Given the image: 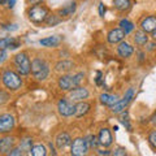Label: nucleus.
<instances>
[{
    "label": "nucleus",
    "mask_w": 156,
    "mask_h": 156,
    "mask_svg": "<svg viewBox=\"0 0 156 156\" xmlns=\"http://www.w3.org/2000/svg\"><path fill=\"white\" fill-rule=\"evenodd\" d=\"M7 156H22V150L21 148H13L7 154Z\"/></svg>",
    "instance_id": "obj_34"
},
{
    "label": "nucleus",
    "mask_w": 156,
    "mask_h": 156,
    "mask_svg": "<svg viewBox=\"0 0 156 156\" xmlns=\"http://www.w3.org/2000/svg\"><path fill=\"white\" fill-rule=\"evenodd\" d=\"M17 0H8V7L9 8H13L14 7V4H16Z\"/></svg>",
    "instance_id": "obj_40"
},
{
    "label": "nucleus",
    "mask_w": 156,
    "mask_h": 156,
    "mask_svg": "<svg viewBox=\"0 0 156 156\" xmlns=\"http://www.w3.org/2000/svg\"><path fill=\"white\" fill-rule=\"evenodd\" d=\"M29 154L30 156H47V148L43 144H35L29 151Z\"/></svg>",
    "instance_id": "obj_21"
},
{
    "label": "nucleus",
    "mask_w": 156,
    "mask_h": 156,
    "mask_svg": "<svg viewBox=\"0 0 156 156\" xmlns=\"http://www.w3.org/2000/svg\"><path fill=\"white\" fill-rule=\"evenodd\" d=\"M14 144H16V139L13 136H3V138H0V154L7 155L9 151L13 150Z\"/></svg>",
    "instance_id": "obj_10"
},
{
    "label": "nucleus",
    "mask_w": 156,
    "mask_h": 156,
    "mask_svg": "<svg viewBox=\"0 0 156 156\" xmlns=\"http://www.w3.org/2000/svg\"><path fill=\"white\" fill-rule=\"evenodd\" d=\"M98 139H99V143L104 147H109L112 144V135H111V131L107 129V128H103L100 129L99 131V135H98Z\"/></svg>",
    "instance_id": "obj_12"
},
{
    "label": "nucleus",
    "mask_w": 156,
    "mask_h": 156,
    "mask_svg": "<svg viewBox=\"0 0 156 156\" xmlns=\"http://www.w3.org/2000/svg\"><path fill=\"white\" fill-rule=\"evenodd\" d=\"M152 39H154V42H156V30L152 31Z\"/></svg>",
    "instance_id": "obj_42"
},
{
    "label": "nucleus",
    "mask_w": 156,
    "mask_h": 156,
    "mask_svg": "<svg viewBox=\"0 0 156 156\" xmlns=\"http://www.w3.org/2000/svg\"><path fill=\"white\" fill-rule=\"evenodd\" d=\"M31 73L38 81H44L50 73V66L43 58H34L31 61Z\"/></svg>",
    "instance_id": "obj_2"
},
{
    "label": "nucleus",
    "mask_w": 156,
    "mask_h": 156,
    "mask_svg": "<svg viewBox=\"0 0 156 156\" xmlns=\"http://www.w3.org/2000/svg\"><path fill=\"white\" fill-rule=\"evenodd\" d=\"M105 11H107V8L103 3H100L99 4V14H100V17H104V14H105Z\"/></svg>",
    "instance_id": "obj_37"
},
{
    "label": "nucleus",
    "mask_w": 156,
    "mask_h": 156,
    "mask_svg": "<svg viewBox=\"0 0 156 156\" xmlns=\"http://www.w3.org/2000/svg\"><path fill=\"white\" fill-rule=\"evenodd\" d=\"M43 0H29V3L31 4V5H38V4H41Z\"/></svg>",
    "instance_id": "obj_39"
},
{
    "label": "nucleus",
    "mask_w": 156,
    "mask_h": 156,
    "mask_svg": "<svg viewBox=\"0 0 156 156\" xmlns=\"http://www.w3.org/2000/svg\"><path fill=\"white\" fill-rule=\"evenodd\" d=\"M119 26H120L121 30L125 33V35H128L129 33H131V31L134 30V23L131 22V21H129V20H126V18L121 20L120 23H119Z\"/></svg>",
    "instance_id": "obj_24"
},
{
    "label": "nucleus",
    "mask_w": 156,
    "mask_h": 156,
    "mask_svg": "<svg viewBox=\"0 0 156 156\" xmlns=\"http://www.w3.org/2000/svg\"><path fill=\"white\" fill-rule=\"evenodd\" d=\"M129 104V101L128 100H125L124 98L121 100H119L117 103H115L111 107V111L113 112V113H121V112H124L126 109V107H128Z\"/></svg>",
    "instance_id": "obj_22"
},
{
    "label": "nucleus",
    "mask_w": 156,
    "mask_h": 156,
    "mask_svg": "<svg viewBox=\"0 0 156 156\" xmlns=\"http://www.w3.org/2000/svg\"><path fill=\"white\" fill-rule=\"evenodd\" d=\"M57 111H58V113H60L61 116L69 117L72 115H74L76 105L73 104L72 100L62 98V99H60V100H58V103H57Z\"/></svg>",
    "instance_id": "obj_7"
},
{
    "label": "nucleus",
    "mask_w": 156,
    "mask_h": 156,
    "mask_svg": "<svg viewBox=\"0 0 156 156\" xmlns=\"http://www.w3.org/2000/svg\"><path fill=\"white\" fill-rule=\"evenodd\" d=\"M5 2H7V0H0V4H4Z\"/></svg>",
    "instance_id": "obj_43"
},
{
    "label": "nucleus",
    "mask_w": 156,
    "mask_h": 156,
    "mask_svg": "<svg viewBox=\"0 0 156 156\" xmlns=\"http://www.w3.org/2000/svg\"><path fill=\"white\" fill-rule=\"evenodd\" d=\"M18 47H20V42L12 37H5V38L0 39V50H7V48L16 50Z\"/></svg>",
    "instance_id": "obj_13"
},
{
    "label": "nucleus",
    "mask_w": 156,
    "mask_h": 156,
    "mask_svg": "<svg viewBox=\"0 0 156 156\" xmlns=\"http://www.w3.org/2000/svg\"><path fill=\"white\" fill-rule=\"evenodd\" d=\"M83 78H85L83 73H77L74 76L64 74L58 78V87L64 91H72L73 89H76V87L81 85Z\"/></svg>",
    "instance_id": "obj_1"
},
{
    "label": "nucleus",
    "mask_w": 156,
    "mask_h": 156,
    "mask_svg": "<svg viewBox=\"0 0 156 156\" xmlns=\"http://www.w3.org/2000/svg\"><path fill=\"white\" fill-rule=\"evenodd\" d=\"M61 37L58 35H52V37H47L44 39H41L39 43L43 46V47H57L58 44L61 43Z\"/></svg>",
    "instance_id": "obj_16"
},
{
    "label": "nucleus",
    "mask_w": 156,
    "mask_h": 156,
    "mask_svg": "<svg viewBox=\"0 0 156 156\" xmlns=\"http://www.w3.org/2000/svg\"><path fill=\"white\" fill-rule=\"evenodd\" d=\"M31 143H33L31 139H25L21 143V147H20V148H21L22 151H30L31 150Z\"/></svg>",
    "instance_id": "obj_30"
},
{
    "label": "nucleus",
    "mask_w": 156,
    "mask_h": 156,
    "mask_svg": "<svg viewBox=\"0 0 156 156\" xmlns=\"http://www.w3.org/2000/svg\"><path fill=\"white\" fill-rule=\"evenodd\" d=\"M147 44V51H152V50H155V47H156V42H151V43H146Z\"/></svg>",
    "instance_id": "obj_38"
},
{
    "label": "nucleus",
    "mask_w": 156,
    "mask_h": 156,
    "mask_svg": "<svg viewBox=\"0 0 156 156\" xmlns=\"http://www.w3.org/2000/svg\"><path fill=\"white\" fill-rule=\"evenodd\" d=\"M72 143V138L68 133H60L56 136V146L57 148H65L66 146H69Z\"/></svg>",
    "instance_id": "obj_17"
},
{
    "label": "nucleus",
    "mask_w": 156,
    "mask_h": 156,
    "mask_svg": "<svg viewBox=\"0 0 156 156\" xmlns=\"http://www.w3.org/2000/svg\"><path fill=\"white\" fill-rule=\"evenodd\" d=\"M151 122H152V124L156 126V115H155V116H152V119H151Z\"/></svg>",
    "instance_id": "obj_41"
},
{
    "label": "nucleus",
    "mask_w": 156,
    "mask_h": 156,
    "mask_svg": "<svg viewBox=\"0 0 156 156\" xmlns=\"http://www.w3.org/2000/svg\"><path fill=\"white\" fill-rule=\"evenodd\" d=\"M9 99V96L7 92H4L3 90H0V104H4V103H7Z\"/></svg>",
    "instance_id": "obj_35"
},
{
    "label": "nucleus",
    "mask_w": 156,
    "mask_h": 156,
    "mask_svg": "<svg viewBox=\"0 0 156 156\" xmlns=\"http://www.w3.org/2000/svg\"><path fill=\"white\" fill-rule=\"evenodd\" d=\"M89 151V144L86 142V138H76L72 143V156H85Z\"/></svg>",
    "instance_id": "obj_6"
},
{
    "label": "nucleus",
    "mask_w": 156,
    "mask_h": 156,
    "mask_svg": "<svg viewBox=\"0 0 156 156\" xmlns=\"http://www.w3.org/2000/svg\"><path fill=\"white\" fill-rule=\"evenodd\" d=\"M7 55H8V53H7L5 50H0V64L7 60Z\"/></svg>",
    "instance_id": "obj_36"
},
{
    "label": "nucleus",
    "mask_w": 156,
    "mask_h": 156,
    "mask_svg": "<svg viewBox=\"0 0 156 156\" xmlns=\"http://www.w3.org/2000/svg\"><path fill=\"white\" fill-rule=\"evenodd\" d=\"M148 140H150V143L156 148V130H154V131H151V133H150Z\"/></svg>",
    "instance_id": "obj_33"
},
{
    "label": "nucleus",
    "mask_w": 156,
    "mask_h": 156,
    "mask_svg": "<svg viewBox=\"0 0 156 156\" xmlns=\"http://www.w3.org/2000/svg\"><path fill=\"white\" fill-rule=\"evenodd\" d=\"M133 52H134V48L131 47L129 43L120 42L119 47H117V53H119L121 57H130L131 55H133Z\"/></svg>",
    "instance_id": "obj_15"
},
{
    "label": "nucleus",
    "mask_w": 156,
    "mask_h": 156,
    "mask_svg": "<svg viewBox=\"0 0 156 156\" xmlns=\"http://www.w3.org/2000/svg\"><path fill=\"white\" fill-rule=\"evenodd\" d=\"M14 124H16V120H14L13 115L11 113L2 115L0 116V133H3V134L9 133L14 128Z\"/></svg>",
    "instance_id": "obj_8"
},
{
    "label": "nucleus",
    "mask_w": 156,
    "mask_h": 156,
    "mask_svg": "<svg viewBox=\"0 0 156 156\" xmlns=\"http://www.w3.org/2000/svg\"><path fill=\"white\" fill-rule=\"evenodd\" d=\"M86 142H87V144H89V147L91 146V147H98L100 143H99V139H98V136H95V135H90V136H87L86 138Z\"/></svg>",
    "instance_id": "obj_29"
},
{
    "label": "nucleus",
    "mask_w": 156,
    "mask_h": 156,
    "mask_svg": "<svg viewBox=\"0 0 156 156\" xmlns=\"http://www.w3.org/2000/svg\"><path fill=\"white\" fill-rule=\"evenodd\" d=\"M73 66H74V64H73L70 60H62V61L57 62L56 66H55V69L57 72H69Z\"/></svg>",
    "instance_id": "obj_25"
},
{
    "label": "nucleus",
    "mask_w": 156,
    "mask_h": 156,
    "mask_svg": "<svg viewBox=\"0 0 156 156\" xmlns=\"http://www.w3.org/2000/svg\"><path fill=\"white\" fill-rule=\"evenodd\" d=\"M2 78H3V83L5 85V87L12 91L18 90L22 85V80L20 78L17 73L13 70H4L2 74Z\"/></svg>",
    "instance_id": "obj_3"
},
{
    "label": "nucleus",
    "mask_w": 156,
    "mask_h": 156,
    "mask_svg": "<svg viewBox=\"0 0 156 156\" xmlns=\"http://www.w3.org/2000/svg\"><path fill=\"white\" fill-rule=\"evenodd\" d=\"M133 96H134V90H133V89H128V91H126L125 95H124V99L128 100L129 103H130L131 99H133Z\"/></svg>",
    "instance_id": "obj_32"
},
{
    "label": "nucleus",
    "mask_w": 156,
    "mask_h": 156,
    "mask_svg": "<svg viewBox=\"0 0 156 156\" xmlns=\"http://www.w3.org/2000/svg\"><path fill=\"white\" fill-rule=\"evenodd\" d=\"M44 22L47 23L48 26H55V25H57V23L60 22V17L56 16V14H48Z\"/></svg>",
    "instance_id": "obj_28"
},
{
    "label": "nucleus",
    "mask_w": 156,
    "mask_h": 156,
    "mask_svg": "<svg viewBox=\"0 0 156 156\" xmlns=\"http://www.w3.org/2000/svg\"><path fill=\"white\" fill-rule=\"evenodd\" d=\"M99 99H100V101H101V104L108 105V107H112L115 103H117V101H119V99H117L116 95H111V94H107V92H103V94L100 95Z\"/></svg>",
    "instance_id": "obj_18"
},
{
    "label": "nucleus",
    "mask_w": 156,
    "mask_h": 156,
    "mask_svg": "<svg viewBox=\"0 0 156 156\" xmlns=\"http://www.w3.org/2000/svg\"><path fill=\"white\" fill-rule=\"evenodd\" d=\"M112 156H126V150L124 147H117L113 150Z\"/></svg>",
    "instance_id": "obj_31"
},
{
    "label": "nucleus",
    "mask_w": 156,
    "mask_h": 156,
    "mask_svg": "<svg viewBox=\"0 0 156 156\" xmlns=\"http://www.w3.org/2000/svg\"><path fill=\"white\" fill-rule=\"evenodd\" d=\"M14 64H16L17 70L21 76H27L29 73L31 72L30 58L27 57L25 52H21V53H18V55H16V57H14Z\"/></svg>",
    "instance_id": "obj_5"
},
{
    "label": "nucleus",
    "mask_w": 156,
    "mask_h": 156,
    "mask_svg": "<svg viewBox=\"0 0 156 156\" xmlns=\"http://www.w3.org/2000/svg\"><path fill=\"white\" fill-rule=\"evenodd\" d=\"M120 122L129 131L131 130V125H130V120H129V113L126 111L121 112V115H120Z\"/></svg>",
    "instance_id": "obj_27"
},
{
    "label": "nucleus",
    "mask_w": 156,
    "mask_h": 156,
    "mask_svg": "<svg viewBox=\"0 0 156 156\" xmlns=\"http://www.w3.org/2000/svg\"><path fill=\"white\" fill-rule=\"evenodd\" d=\"M124 38H125V33L121 30L120 27H119V29H112V30L108 33V35H107V39H108V42L112 43V44L122 42Z\"/></svg>",
    "instance_id": "obj_11"
},
{
    "label": "nucleus",
    "mask_w": 156,
    "mask_h": 156,
    "mask_svg": "<svg viewBox=\"0 0 156 156\" xmlns=\"http://www.w3.org/2000/svg\"><path fill=\"white\" fill-rule=\"evenodd\" d=\"M89 111H90V104L87 103V101H80V103L76 105V112H74V115H76L77 117H82V116H85Z\"/></svg>",
    "instance_id": "obj_19"
},
{
    "label": "nucleus",
    "mask_w": 156,
    "mask_h": 156,
    "mask_svg": "<svg viewBox=\"0 0 156 156\" xmlns=\"http://www.w3.org/2000/svg\"><path fill=\"white\" fill-rule=\"evenodd\" d=\"M113 5L117 11L124 12L130 8V0H113Z\"/></svg>",
    "instance_id": "obj_26"
},
{
    "label": "nucleus",
    "mask_w": 156,
    "mask_h": 156,
    "mask_svg": "<svg viewBox=\"0 0 156 156\" xmlns=\"http://www.w3.org/2000/svg\"><path fill=\"white\" fill-rule=\"evenodd\" d=\"M134 42H135L138 46H144L146 43L148 42L147 33H144L143 30H138V31H135V34H134Z\"/></svg>",
    "instance_id": "obj_20"
},
{
    "label": "nucleus",
    "mask_w": 156,
    "mask_h": 156,
    "mask_svg": "<svg viewBox=\"0 0 156 156\" xmlns=\"http://www.w3.org/2000/svg\"><path fill=\"white\" fill-rule=\"evenodd\" d=\"M89 90L86 87H81L78 86L76 89H73L70 92H69V99L72 101H83L85 99L89 98Z\"/></svg>",
    "instance_id": "obj_9"
},
{
    "label": "nucleus",
    "mask_w": 156,
    "mask_h": 156,
    "mask_svg": "<svg viewBox=\"0 0 156 156\" xmlns=\"http://www.w3.org/2000/svg\"><path fill=\"white\" fill-rule=\"evenodd\" d=\"M76 9H77L76 2H72L69 4H66L64 8H61L60 11H58V14H60V16H72V14L76 12Z\"/></svg>",
    "instance_id": "obj_23"
},
{
    "label": "nucleus",
    "mask_w": 156,
    "mask_h": 156,
    "mask_svg": "<svg viewBox=\"0 0 156 156\" xmlns=\"http://www.w3.org/2000/svg\"><path fill=\"white\" fill-rule=\"evenodd\" d=\"M48 16V9L44 5H33L29 9V18L30 21H33L34 23H42L46 21V18Z\"/></svg>",
    "instance_id": "obj_4"
},
{
    "label": "nucleus",
    "mask_w": 156,
    "mask_h": 156,
    "mask_svg": "<svg viewBox=\"0 0 156 156\" xmlns=\"http://www.w3.org/2000/svg\"><path fill=\"white\" fill-rule=\"evenodd\" d=\"M140 27L144 33H152L156 30V17L155 16H150L146 17L142 23H140Z\"/></svg>",
    "instance_id": "obj_14"
}]
</instances>
